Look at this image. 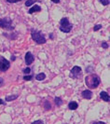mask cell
Here are the masks:
<instances>
[{"mask_svg": "<svg viewBox=\"0 0 110 124\" xmlns=\"http://www.w3.org/2000/svg\"><path fill=\"white\" fill-rule=\"evenodd\" d=\"M9 67H10V62L5 59L4 57L0 56V71L6 72Z\"/></svg>", "mask_w": 110, "mask_h": 124, "instance_id": "8992f818", "label": "cell"}, {"mask_svg": "<svg viewBox=\"0 0 110 124\" xmlns=\"http://www.w3.org/2000/svg\"><path fill=\"white\" fill-rule=\"evenodd\" d=\"M81 95H82V97H83L84 99L90 100V99H92V93L90 90H85V91L82 92Z\"/></svg>", "mask_w": 110, "mask_h": 124, "instance_id": "ba28073f", "label": "cell"}, {"mask_svg": "<svg viewBox=\"0 0 110 124\" xmlns=\"http://www.w3.org/2000/svg\"><path fill=\"white\" fill-rule=\"evenodd\" d=\"M4 37H8V39H11V40H14V39H16L17 37H18V33H11V34H7V33H3L2 34Z\"/></svg>", "mask_w": 110, "mask_h": 124, "instance_id": "9c48e42d", "label": "cell"}, {"mask_svg": "<svg viewBox=\"0 0 110 124\" xmlns=\"http://www.w3.org/2000/svg\"><path fill=\"white\" fill-rule=\"evenodd\" d=\"M81 74H82V69H81V67L76 65L70 71V78H73V79H77L79 77H81Z\"/></svg>", "mask_w": 110, "mask_h": 124, "instance_id": "5b68a950", "label": "cell"}, {"mask_svg": "<svg viewBox=\"0 0 110 124\" xmlns=\"http://www.w3.org/2000/svg\"><path fill=\"white\" fill-rule=\"evenodd\" d=\"M5 104H6V103H5V102H4L3 100L0 99V105H5Z\"/></svg>", "mask_w": 110, "mask_h": 124, "instance_id": "f1b7e54d", "label": "cell"}, {"mask_svg": "<svg viewBox=\"0 0 110 124\" xmlns=\"http://www.w3.org/2000/svg\"><path fill=\"white\" fill-rule=\"evenodd\" d=\"M92 124H106V123L103 122V121H92Z\"/></svg>", "mask_w": 110, "mask_h": 124, "instance_id": "d4e9b609", "label": "cell"}, {"mask_svg": "<svg viewBox=\"0 0 110 124\" xmlns=\"http://www.w3.org/2000/svg\"><path fill=\"white\" fill-rule=\"evenodd\" d=\"M50 1H52V2H53V3H55V4L60 3V0H50Z\"/></svg>", "mask_w": 110, "mask_h": 124, "instance_id": "83f0119b", "label": "cell"}, {"mask_svg": "<svg viewBox=\"0 0 110 124\" xmlns=\"http://www.w3.org/2000/svg\"><path fill=\"white\" fill-rule=\"evenodd\" d=\"M20 1H23V0H7V2H8V3H17Z\"/></svg>", "mask_w": 110, "mask_h": 124, "instance_id": "cb8c5ba5", "label": "cell"}, {"mask_svg": "<svg viewBox=\"0 0 110 124\" xmlns=\"http://www.w3.org/2000/svg\"><path fill=\"white\" fill-rule=\"evenodd\" d=\"M0 28L6 29L8 31H12L14 30V27L12 25V20L8 17L0 19Z\"/></svg>", "mask_w": 110, "mask_h": 124, "instance_id": "277c9868", "label": "cell"}, {"mask_svg": "<svg viewBox=\"0 0 110 124\" xmlns=\"http://www.w3.org/2000/svg\"><path fill=\"white\" fill-rule=\"evenodd\" d=\"M45 78H46V75L44 74V73H39V74H37L36 76V79L38 81H42Z\"/></svg>", "mask_w": 110, "mask_h": 124, "instance_id": "9a60e30c", "label": "cell"}, {"mask_svg": "<svg viewBox=\"0 0 110 124\" xmlns=\"http://www.w3.org/2000/svg\"><path fill=\"white\" fill-rule=\"evenodd\" d=\"M37 2V0H26V2H25V7H30L32 5H34L35 3Z\"/></svg>", "mask_w": 110, "mask_h": 124, "instance_id": "e0dca14e", "label": "cell"}, {"mask_svg": "<svg viewBox=\"0 0 110 124\" xmlns=\"http://www.w3.org/2000/svg\"><path fill=\"white\" fill-rule=\"evenodd\" d=\"M40 10H41V7L38 6V5H34V7H32L30 9H29L28 13L29 14H33L34 12H38Z\"/></svg>", "mask_w": 110, "mask_h": 124, "instance_id": "8fae6325", "label": "cell"}, {"mask_svg": "<svg viewBox=\"0 0 110 124\" xmlns=\"http://www.w3.org/2000/svg\"><path fill=\"white\" fill-rule=\"evenodd\" d=\"M23 72H24L25 75H28L31 72V68L30 67H26V68H24V70H23Z\"/></svg>", "mask_w": 110, "mask_h": 124, "instance_id": "7402d4cb", "label": "cell"}, {"mask_svg": "<svg viewBox=\"0 0 110 124\" xmlns=\"http://www.w3.org/2000/svg\"><path fill=\"white\" fill-rule=\"evenodd\" d=\"M64 124H67V123H64Z\"/></svg>", "mask_w": 110, "mask_h": 124, "instance_id": "1f68e13d", "label": "cell"}, {"mask_svg": "<svg viewBox=\"0 0 110 124\" xmlns=\"http://www.w3.org/2000/svg\"><path fill=\"white\" fill-rule=\"evenodd\" d=\"M101 47H102L103 49H108V48H109V45H108V43H107V42L103 41V42H102V44H101Z\"/></svg>", "mask_w": 110, "mask_h": 124, "instance_id": "d6986e66", "label": "cell"}, {"mask_svg": "<svg viewBox=\"0 0 110 124\" xmlns=\"http://www.w3.org/2000/svg\"><path fill=\"white\" fill-rule=\"evenodd\" d=\"M4 85V79L2 78H0V87H2Z\"/></svg>", "mask_w": 110, "mask_h": 124, "instance_id": "4316f807", "label": "cell"}, {"mask_svg": "<svg viewBox=\"0 0 110 124\" xmlns=\"http://www.w3.org/2000/svg\"><path fill=\"white\" fill-rule=\"evenodd\" d=\"M73 28V24L70 23L68 18L64 17V18H62L60 21V31L63 32V33H69V32L72 30Z\"/></svg>", "mask_w": 110, "mask_h": 124, "instance_id": "3957f363", "label": "cell"}, {"mask_svg": "<svg viewBox=\"0 0 110 124\" xmlns=\"http://www.w3.org/2000/svg\"><path fill=\"white\" fill-rule=\"evenodd\" d=\"M101 28H102V25H101V24H96L94 27H93V31L96 32V31H98V30H100Z\"/></svg>", "mask_w": 110, "mask_h": 124, "instance_id": "ffe728a7", "label": "cell"}, {"mask_svg": "<svg viewBox=\"0 0 110 124\" xmlns=\"http://www.w3.org/2000/svg\"><path fill=\"white\" fill-rule=\"evenodd\" d=\"M18 124H21V123H18Z\"/></svg>", "mask_w": 110, "mask_h": 124, "instance_id": "d6a6232c", "label": "cell"}, {"mask_svg": "<svg viewBox=\"0 0 110 124\" xmlns=\"http://www.w3.org/2000/svg\"><path fill=\"white\" fill-rule=\"evenodd\" d=\"M100 97L101 99H103L104 102H109L110 101V97H109V94L106 93V92H101L100 93Z\"/></svg>", "mask_w": 110, "mask_h": 124, "instance_id": "30bf717a", "label": "cell"}, {"mask_svg": "<svg viewBox=\"0 0 110 124\" xmlns=\"http://www.w3.org/2000/svg\"><path fill=\"white\" fill-rule=\"evenodd\" d=\"M15 59H16V57L14 55H12V61H15Z\"/></svg>", "mask_w": 110, "mask_h": 124, "instance_id": "4dcf8cb0", "label": "cell"}, {"mask_svg": "<svg viewBox=\"0 0 110 124\" xmlns=\"http://www.w3.org/2000/svg\"><path fill=\"white\" fill-rule=\"evenodd\" d=\"M100 78L96 74H91L85 78L86 86L90 89H96L100 85Z\"/></svg>", "mask_w": 110, "mask_h": 124, "instance_id": "6da1fadb", "label": "cell"}, {"mask_svg": "<svg viewBox=\"0 0 110 124\" xmlns=\"http://www.w3.org/2000/svg\"><path fill=\"white\" fill-rule=\"evenodd\" d=\"M92 69H93V67H92V66H88V67L86 68V72H89V73H90Z\"/></svg>", "mask_w": 110, "mask_h": 124, "instance_id": "484cf974", "label": "cell"}, {"mask_svg": "<svg viewBox=\"0 0 110 124\" xmlns=\"http://www.w3.org/2000/svg\"><path fill=\"white\" fill-rule=\"evenodd\" d=\"M78 107H79V104H78L76 101H72V102H70V103L68 104V108H69L70 110H76Z\"/></svg>", "mask_w": 110, "mask_h": 124, "instance_id": "7c38bea8", "label": "cell"}, {"mask_svg": "<svg viewBox=\"0 0 110 124\" xmlns=\"http://www.w3.org/2000/svg\"><path fill=\"white\" fill-rule=\"evenodd\" d=\"M34 77L32 76V75H30V76H28V75H25L24 77V80L25 81H30L32 78H33Z\"/></svg>", "mask_w": 110, "mask_h": 124, "instance_id": "ac0fdd59", "label": "cell"}, {"mask_svg": "<svg viewBox=\"0 0 110 124\" xmlns=\"http://www.w3.org/2000/svg\"><path fill=\"white\" fill-rule=\"evenodd\" d=\"M49 37H50L51 39H53V34H49Z\"/></svg>", "mask_w": 110, "mask_h": 124, "instance_id": "f546056e", "label": "cell"}, {"mask_svg": "<svg viewBox=\"0 0 110 124\" xmlns=\"http://www.w3.org/2000/svg\"><path fill=\"white\" fill-rule=\"evenodd\" d=\"M31 124H44L42 120H36V121H34V122H32Z\"/></svg>", "mask_w": 110, "mask_h": 124, "instance_id": "603a6c76", "label": "cell"}, {"mask_svg": "<svg viewBox=\"0 0 110 124\" xmlns=\"http://www.w3.org/2000/svg\"><path fill=\"white\" fill-rule=\"evenodd\" d=\"M19 97L18 94H11V95H8L6 96V102H11V101H14L16 100Z\"/></svg>", "mask_w": 110, "mask_h": 124, "instance_id": "4fadbf2b", "label": "cell"}, {"mask_svg": "<svg viewBox=\"0 0 110 124\" xmlns=\"http://www.w3.org/2000/svg\"><path fill=\"white\" fill-rule=\"evenodd\" d=\"M100 2H101L102 5H104V6L109 5V0H100Z\"/></svg>", "mask_w": 110, "mask_h": 124, "instance_id": "44dd1931", "label": "cell"}, {"mask_svg": "<svg viewBox=\"0 0 110 124\" xmlns=\"http://www.w3.org/2000/svg\"><path fill=\"white\" fill-rule=\"evenodd\" d=\"M54 103H55V105H56V106H58V107H60V106L63 104V100H62L61 97H55Z\"/></svg>", "mask_w": 110, "mask_h": 124, "instance_id": "5bb4252c", "label": "cell"}, {"mask_svg": "<svg viewBox=\"0 0 110 124\" xmlns=\"http://www.w3.org/2000/svg\"><path fill=\"white\" fill-rule=\"evenodd\" d=\"M24 59H25V63H26V65H30V64H32L33 62H34L35 57H34V55L32 54L31 51H27L26 54H25Z\"/></svg>", "mask_w": 110, "mask_h": 124, "instance_id": "52a82bcc", "label": "cell"}, {"mask_svg": "<svg viewBox=\"0 0 110 124\" xmlns=\"http://www.w3.org/2000/svg\"><path fill=\"white\" fill-rule=\"evenodd\" d=\"M44 108H45V110L51 109V105H50V103H49V101H45L44 102Z\"/></svg>", "mask_w": 110, "mask_h": 124, "instance_id": "2e32d148", "label": "cell"}, {"mask_svg": "<svg viewBox=\"0 0 110 124\" xmlns=\"http://www.w3.org/2000/svg\"><path fill=\"white\" fill-rule=\"evenodd\" d=\"M31 37L33 38V40L38 45L45 44L47 42V39H46L45 36L41 33V31H37V30H35V29H32L31 30Z\"/></svg>", "mask_w": 110, "mask_h": 124, "instance_id": "7a4b0ae2", "label": "cell"}]
</instances>
